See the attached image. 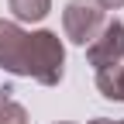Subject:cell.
Listing matches in <instances>:
<instances>
[{
    "mask_svg": "<svg viewBox=\"0 0 124 124\" xmlns=\"http://www.w3.org/2000/svg\"><path fill=\"white\" fill-rule=\"evenodd\" d=\"M66 72V48L55 31H31V52H28V79L41 86H59Z\"/></svg>",
    "mask_w": 124,
    "mask_h": 124,
    "instance_id": "1",
    "label": "cell"
},
{
    "mask_svg": "<svg viewBox=\"0 0 124 124\" xmlns=\"http://www.w3.org/2000/svg\"><path fill=\"white\" fill-rule=\"evenodd\" d=\"M103 24H107V14L100 10L97 0H69L66 10H62V31H66V38L72 45H79V48H86V45L100 35Z\"/></svg>",
    "mask_w": 124,
    "mask_h": 124,
    "instance_id": "2",
    "label": "cell"
},
{
    "mask_svg": "<svg viewBox=\"0 0 124 124\" xmlns=\"http://www.w3.org/2000/svg\"><path fill=\"white\" fill-rule=\"evenodd\" d=\"M28 52H31V31L17 21L0 17V69L10 76H28Z\"/></svg>",
    "mask_w": 124,
    "mask_h": 124,
    "instance_id": "3",
    "label": "cell"
},
{
    "mask_svg": "<svg viewBox=\"0 0 124 124\" xmlns=\"http://www.w3.org/2000/svg\"><path fill=\"white\" fill-rule=\"evenodd\" d=\"M121 59H124V24L114 17V21H107L103 31L86 45V62L100 72V69L121 66Z\"/></svg>",
    "mask_w": 124,
    "mask_h": 124,
    "instance_id": "4",
    "label": "cell"
},
{
    "mask_svg": "<svg viewBox=\"0 0 124 124\" xmlns=\"http://www.w3.org/2000/svg\"><path fill=\"white\" fill-rule=\"evenodd\" d=\"M7 7L14 14V21H24V24H38L48 17L52 10V0H7Z\"/></svg>",
    "mask_w": 124,
    "mask_h": 124,
    "instance_id": "5",
    "label": "cell"
},
{
    "mask_svg": "<svg viewBox=\"0 0 124 124\" xmlns=\"http://www.w3.org/2000/svg\"><path fill=\"white\" fill-rule=\"evenodd\" d=\"M97 90L103 93L107 100L124 103V62L114 66V69H100L97 72Z\"/></svg>",
    "mask_w": 124,
    "mask_h": 124,
    "instance_id": "6",
    "label": "cell"
},
{
    "mask_svg": "<svg viewBox=\"0 0 124 124\" xmlns=\"http://www.w3.org/2000/svg\"><path fill=\"white\" fill-rule=\"evenodd\" d=\"M10 90H4V97H0V124H28V110L7 97Z\"/></svg>",
    "mask_w": 124,
    "mask_h": 124,
    "instance_id": "7",
    "label": "cell"
},
{
    "mask_svg": "<svg viewBox=\"0 0 124 124\" xmlns=\"http://www.w3.org/2000/svg\"><path fill=\"white\" fill-rule=\"evenodd\" d=\"M97 4H100V10L107 14V10H121V7H124V0H97Z\"/></svg>",
    "mask_w": 124,
    "mask_h": 124,
    "instance_id": "8",
    "label": "cell"
},
{
    "mask_svg": "<svg viewBox=\"0 0 124 124\" xmlns=\"http://www.w3.org/2000/svg\"><path fill=\"white\" fill-rule=\"evenodd\" d=\"M90 124H124V121H110V117H93Z\"/></svg>",
    "mask_w": 124,
    "mask_h": 124,
    "instance_id": "9",
    "label": "cell"
},
{
    "mask_svg": "<svg viewBox=\"0 0 124 124\" xmlns=\"http://www.w3.org/2000/svg\"><path fill=\"white\" fill-rule=\"evenodd\" d=\"M59 124H72V121H59Z\"/></svg>",
    "mask_w": 124,
    "mask_h": 124,
    "instance_id": "10",
    "label": "cell"
}]
</instances>
